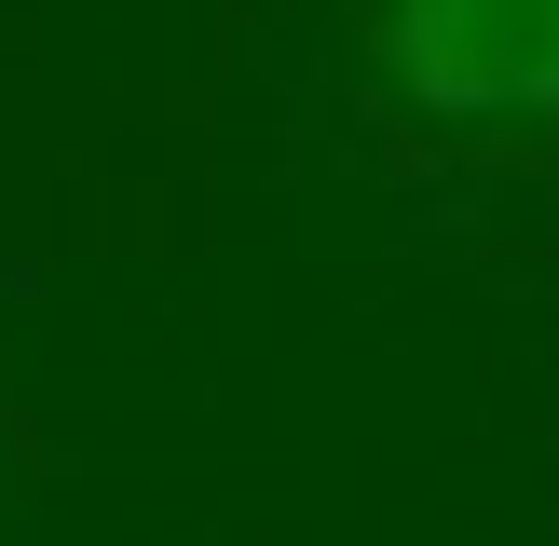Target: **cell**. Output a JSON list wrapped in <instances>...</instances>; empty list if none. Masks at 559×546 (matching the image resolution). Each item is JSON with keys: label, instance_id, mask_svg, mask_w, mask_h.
Returning a JSON list of instances; mask_svg holds the SVG:
<instances>
[{"label": "cell", "instance_id": "6da1fadb", "mask_svg": "<svg viewBox=\"0 0 559 546\" xmlns=\"http://www.w3.org/2000/svg\"><path fill=\"white\" fill-rule=\"evenodd\" d=\"M396 82L437 123H559V0H396Z\"/></svg>", "mask_w": 559, "mask_h": 546}]
</instances>
